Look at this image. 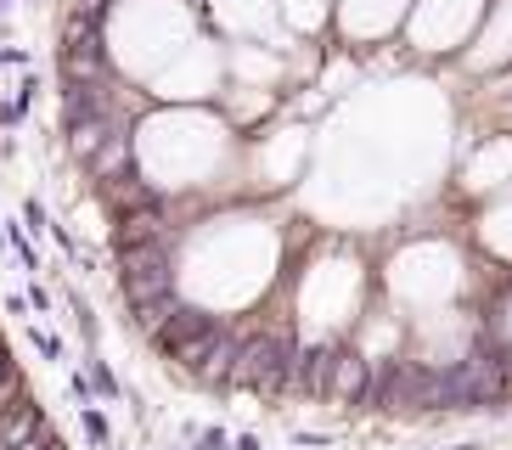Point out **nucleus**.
Masks as SVG:
<instances>
[{
    "instance_id": "1",
    "label": "nucleus",
    "mask_w": 512,
    "mask_h": 450,
    "mask_svg": "<svg viewBox=\"0 0 512 450\" xmlns=\"http://www.w3.org/2000/svg\"><path fill=\"white\" fill-rule=\"evenodd\" d=\"M226 332H231V327L220 321V315H203V310H186V304H181V310L169 315L164 327L152 332V338H158V349H164L169 360H181L186 372H192L197 360L209 355V349L220 344Z\"/></svg>"
},
{
    "instance_id": "2",
    "label": "nucleus",
    "mask_w": 512,
    "mask_h": 450,
    "mask_svg": "<svg viewBox=\"0 0 512 450\" xmlns=\"http://www.w3.org/2000/svg\"><path fill=\"white\" fill-rule=\"evenodd\" d=\"M96 192L119 209V220L124 214H152V209H164V197L152 192V180H141L136 169H124V175H113V180H102Z\"/></svg>"
},
{
    "instance_id": "3",
    "label": "nucleus",
    "mask_w": 512,
    "mask_h": 450,
    "mask_svg": "<svg viewBox=\"0 0 512 450\" xmlns=\"http://www.w3.org/2000/svg\"><path fill=\"white\" fill-rule=\"evenodd\" d=\"M372 394V360L355 349H338L332 360V405H361Z\"/></svg>"
},
{
    "instance_id": "4",
    "label": "nucleus",
    "mask_w": 512,
    "mask_h": 450,
    "mask_svg": "<svg viewBox=\"0 0 512 450\" xmlns=\"http://www.w3.org/2000/svg\"><path fill=\"white\" fill-rule=\"evenodd\" d=\"M85 377H91V394H96V400H102V405L124 400L119 377H113V366H107V360H85Z\"/></svg>"
},
{
    "instance_id": "5",
    "label": "nucleus",
    "mask_w": 512,
    "mask_h": 450,
    "mask_svg": "<svg viewBox=\"0 0 512 450\" xmlns=\"http://www.w3.org/2000/svg\"><path fill=\"white\" fill-rule=\"evenodd\" d=\"M79 422H85V439H91L96 450H107V445H113V428H107L102 405H79Z\"/></svg>"
},
{
    "instance_id": "6",
    "label": "nucleus",
    "mask_w": 512,
    "mask_h": 450,
    "mask_svg": "<svg viewBox=\"0 0 512 450\" xmlns=\"http://www.w3.org/2000/svg\"><path fill=\"white\" fill-rule=\"evenodd\" d=\"M231 450H265V439L259 434H231Z\"/></svg>"
}]
</instances>
